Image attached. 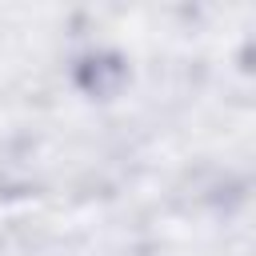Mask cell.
<instances>
[{"label": "cell", "instance_id": "cell-1", "mask_svg": "<svg viewBox=\"0 0 256 256\" xmlns=\"http://www.w3.org/2000/svg\"><path fill=\"white\" fill-rule=\"evenodd\" d=\"M76 80H80L84 92L108 96V92H116L120 80H124V60H120L116 52H88V56L80 60V68H76Z\"/></svg>", "mask_w": 256, "mask_h": 256}]
</instances>
